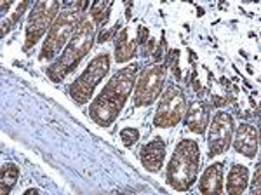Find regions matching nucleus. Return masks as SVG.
Returning <instances> with one entry per match:
<instances>
[{
    "label": "nucleus",
    "instance_id": "obj_1",
    "mask_svg": "<svg viewBox=\"0 0 261 195\" xmlns=\"http://www.w3.org/2000/svg\"><path fill=\"white\" fill-rule=\"evenodd\" d=\"M140 66L136 63L124 66L108 80L103 91L92 100L89 107V115L92 120L101 127H108L113 124L119 113L124 108L125 101L136 86V75Z\"/></svg>",
    "mask_w": 261,
    "mask_h": 195
},
{
    "label": "nucleus",
    "instance_id": "obj_2",
    "mask_svg": "<svg viewBox=\"0 0 261 195\" xmlns=\"http://www.w3.org/2000/svg\"><path fill=\"white\" fill-rule=\"evenodd\" d=\"M200 148L195 139H181L167 164V185L178 192H188L197 181Z\"/></svg>",
    "mask_w": 261,
    "mask_h": 195
},
{
    "label": "nucleus",
    "instance_id": "obj_3",
    "mask_svg": "<svg viewBox=\"0 0 261 195\" xmlns=\"http://www.w3.org/2000/svg\"><path fill=\"white\" fill-rule=\"evenodd\" d=\"M94 35H96L94 21L86 16V18H82L81 25H79L75 33L71 35V39L66 44L65 51L61 53L60 59L47 68V75L54 82H60V80H63L66 75L77 68L79 63L82 61V58L92 47Z\"/></svg>",
    "mask_w": 261,
    "mask_h": 195
},
{
    "label": "nucleus",
    "instance_id": "obj_4",
    "mask_svg": "<svg viewBox=\"0 0 261 195\" xmlns=\"http://www.w3.org/2000/svg\"><path fill=\"white\" fill-rule=\"evenodd\" d=\"M81 11L75 7L73 11H63L60 16L54 21V25L50 27L47 39H45L44 45L40 51V59H53L60 54L63 45L68 44V39L75 33V30L81 25Z\"/></svg>",
    "mask_w": 261,
    "mask_h": 195
},
{
    "label": "nucleus",
    "instance_id": "obj_5",
    "mask_svg": "<svg viewBox=\"0 0 261 195\" xmlns=\"http://www.w3.org/2000/svg\"><path fill=\"white\" fill-rule=\"evenodd\" d=\"M108 70H110V58L107 53L98 54L92 61L87 65V68L82 71L79 79L70 86V96L77 105H84L92 98L96 86L107 77Z\"/></svg>",
    "mask_w": 261,
    "mask_h": 195
},
{
    "label": "nucleus",
    "instance_id": "obj_6",
    "mask_svg": "<svg viewBox=\"0 0 261 195\" xmlns=\"http://www.w3.org/2000/svg\"><path fill=\"white\" fill-rule=\"evenodd\" d=\"M60 2H37L28 16L27 33H24V45L23 49L28 51L37 44L42 35L54 25V21L60 14Z\"/></svg>",
    "mask_w": 261,
    "mask_h": 195
},
{
    "label": "nucleus",
    "instance_id": "obj_7",
    "mask_svg": "<svg viewBox=\"0 0 261 195\" xmlns=\"http://www.w3.org/2000/svg\"><path fill=\"white\" fill-rule=\"evenodd\" d=\"M185 110H187V100H185L183 89L179 86H169L159 101L153 126L162 127V129L178 126L185 115Z\"/></svg>",
    "mask_w": 261,
    "mask_h": 195
},
{
    "label": "nucleus",
    "instance_id": "obj_8",
    "mask_svg": "<svg viewBox=\"0 0 261 195\" xmlns=\"http://www.w3.org/2000/svg\"><path fill=\"white\" fill-rule=\"evenodd\" d=\"M166 82V66L164 65H150L143 70L140 80L136 82L134 91V105L136 107H150L161 96V91Z\"/></svg>",
    "mask_w": 261,
    "mask_h": 195
},
{
    "label": "nucleus",
    "instance_id": "obj_9",
    "mask_svg": "<svg viewBox=\"0 0 261 195\" xmlns=\"http://www.w3.org/2000/svg\"><path fill=\"white\" fill-rule=\"evenodd\" d=\"M231 136H233V117L228 112H218L209 129V155H221L228 150Z\"/></svg>",
    "mask_w": 261,
    "mask_h": 195
},
{
    "label": "nucleus",
    "instance_id": "obj_10",
    "mask_svg": "<svg viewBox=\"0 0 261 195\" xmlns=\"http://www.w3.org/2000/svg\"><path fill=\"white\" fill-rule=\"evenodd\" d=\"M233 139V147L235 150L239 152L244 157H249L252 159L256 154H258V129L251 124H241L235 131V138Z\"/></svg>",
    "mask_w": 261,
    "mask_h": 195
},
{
    "label": "nucleus",
    "instance_id": "obj_11",
    "mask_svg": "<svg viewBox=\"0 0 261 195\" xmlns=\"http://www.w3.org/2000/svg\"><path fill=\"white\" fill-rule=\"evenodd\" d=\"M166 157V143L162 138H155L141 148V164L148 173H159Z\"/></svg>",
    "mask_w": 261,
    "mask_h": 195
},
{
    "label": "nucleus",
    "instance_id": "obj_12",
    "mask_svg": "<svg viewBox=\"0 0 261 195\" xmlns=\"http://www.w3.org/2000/svg\"><path fill=\"white\" fill-rule=\"evenodd\" d=\"M185 126L195 134H204L209 126V108L202 101H193L185 117Z\"/></svg>",
    "mask_w": 261,
    "mask_h": 195
},
{
    "label": "nucleus",
    "instance_id": "obj_13",
    "mask_svg": "<svg viewBox=\"0 0 261 195\" xmlns=\"http://www.w3.org/2000/svg\"><path fill=\"white\" fill-rule=\"evenodd\" d=\"M200 193L204 195H220L223 190V164L214 162L204 171L199 183Z\"/></svg>",
    "mask_w": 261,
    "mask_h": 195
},
{
    "label": "nucleus",
    "instance_id": "obj_14",
    "mask_svg": "<svg viewBox=\"0 0 261 195\" xmlns=\"http://www.w3.org/2000/svg\"><path fill=\"white\" fill-rule=\"evenodd\" d=\"M249 183V171L242 164H235L228 173V181H226V192L228 193H242Z\"/></svg>",
    "mask_w": 261,
    "mask_h": 195
},
{
    "label": "nucleus",
    "instance_id": "obj_15",
    "mask_svg": "<svg viewBox=\"0 0 261 195\" xmlns=\"http://www.w3.org/2000/svg\"><path fill=\"white\" fill-rule=\"evenodd\" d=\"M136 40H129L127 28H122L119 39L115 42V61L117 63H125L136 53Z\"/></svg>",
    "mask_w": 261,
    "mask_h": 195
},
{
    "label": "nucleus",
    "instance_id": "obj_16",
    "mask_svg": "<svg viewBox=\"0 0 261 195\" xmlns=\"http://www.w3.org/2000/svg\"><path fill=\"white\" fill-rule=\"evenodd\" d=\"M19 178V167L12 162H6L2 166V171H0V193L7 195L11 193V190L14 188L16 181Z\"/></svg>",
    "mask_w": 261,
    "mask_h": 195
},
{
    "label": "nucleus",
    "instance_id": "obj_17",
    "mask_svg": "<svg viewBox=\"0 0 261 195\" xmlns=\"http://www.w3.org/2000/svg\"><path fill=\"white\" fill-rule=\"evenodd\" d=\"M110 9H112V2H94V4H92V7H91L92 19L103 27V25L107 23V19H108Z\"/></svg>",
    "mask_w": 261,
    "mask_h": 195
},
{
    "label": "nucleus",
    "instance_id": "obj_18",
    "mask_svg": "<svg viewBox=\"0 0 261 195\" xmlns=\"http://www.w3.org/2000/svg\"><path fill=\"white\" fill-rule=\"evenodd\" d=\"M120 139L125 147L130 148L134 143L138 141V139H140V131L134 129V127H125V129L120 131Z\"/></svg>",
    "mask_w": 261,
    "mask_h": 195
},
{
    "label": "nucleus",
    "instance_id": "obj_19",
    "mask_svg": "<svg viewBox=\"0 0 261 195\" xmlns=\"http://www.w3.org/2000/svg\"><path fill=\"white\" fill-rule=\"evenodd\" d=\"M259 176H261V169L258 166V167H256V173H254V180H252V186H251V193L252 195L259 193Z\"/></svg>",
    "mask_w": 261,
    "mask_h": 195
},
{
    "label": "nucleus",
    "instance_id": "obj_20",
    "mask_svg": "<svg viewBox=\"0 0 261 195\" xmlns=\"http://www.w3.org/2000/svg\"><path fill=\"white\" fill-rule=\"evenodd\" d=\"M146 37H148V30H146L145 27H140L138 28V44H145Z\"/></svg>",
    "mask_w": 261,
    "mask_h": 195
},
{
    "label": "nucleus",
    "instance_id": "obj_21",
    "mask_svg": "<svg viewBox=\"0 0 261 195\" xmlns=\"http://www.w3.org/2000/svg\"><path fill=\"white\" fill-rule=\"evenodd\" d=\"M110 35H112V32H105V33H101V35H99V42H105V40H107Z\"/></svg>",
    "mask_w": 261,
    "mask_h": 195
},
{
    "label": "nucleus",
    "instance_id": "obj_22",
    "mask_svg": "<svg viewBox=\"0 0 261 195\" xmlns=\"http://www.w3.org/2000/svg\"><path fill=\"white\" fill-rule=\"evenodd\" d=\"M155 47V40H150V44H148V51H153Z\"/></svg>",
    "mask_w": 261,
    "mask_h": 195
}]
</instances>
